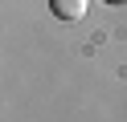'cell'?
<instances>
[{
  "instance_id": "cell-1",
  "label": "cell",
  "mask_w": 127,
  "mask_h": 122,
  "mask_svg": "<svg viewBox=\"0 0 127 122\" xmlns=\"http://www.w3.org/2000/svg\"><path fill=\"white\" fill-rule=\"evenodd\" d=\"M86 4H90V0H49L53 16H62V20H78V16L86 12Z\"/></svg>"
},
{
  "instance_id": "cell-2",
  "label": "cell",
  "mask_w": 127,
  "mask_h": 122,
  "mask_svg": "<svg viewBox=\"0 0 127 122\" xmlns=\"http://www.w3.org/2000/svg\"><path fill=\"white\" fill-rule=\"evenodd\" d=\"M111 4H123V0H111Z\"/></svg>"
}]
</instances>
